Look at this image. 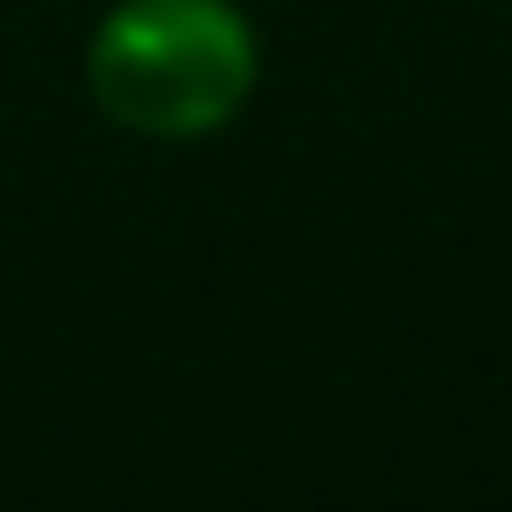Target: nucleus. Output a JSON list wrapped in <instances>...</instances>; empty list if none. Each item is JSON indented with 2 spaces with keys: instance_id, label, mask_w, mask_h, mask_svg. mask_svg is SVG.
I'll return each instance as SVG.
<instances>
[{
  "instance_id": "1",
  "label": "nucleus",
  "mask_w": 512,
  "mask_h": 512,
  "mask_svg": "<svg viewBox=\"0 0 512 512\" xmlns=\"http://www.w3.org/2000/svg\"><path fill=\"white\" fill-rule=\"evenodd\" d=\"M91 98L136 136L189 144L256 91V31L234 0H121L83 53Z\"/></svg>"
}]
</instances>
